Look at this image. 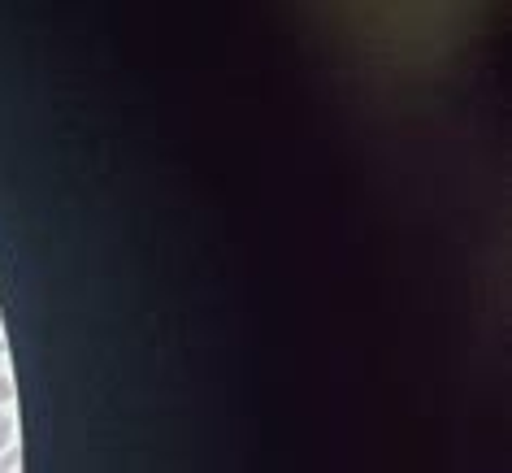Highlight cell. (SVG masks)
Wrapping results in <instances>:
<instances>
[{
    "instance_id": "cell-2",
    "label": "cell",
    "mask_w": 512,
    "mask_h": 473,
    "mask_svg": "<svg viewBox=\"0 0 512 473\" xmlns=\"http://www.w3.org/2000/svg\"><path fill=\"white\" fill-rule=\"evenodd\" d=\"M9 439H14V426H9V417L0 413V452H5V447H9Z\"/></svg>"
},
{
    "instance_id": "cell-4",
    "label": "cell",
    "mask_w": 512,
    "mask_h": 473,
    "mask_svg": "<svg viewBox=\"0 0 512 473\" xmlns=\"http://www.w3.org/2000/svg\"><path fill=\"white\" fill-rule=\"evenodd\" d=\"M0 348H5V322H0Z\"/></svg>"
},
{
    "instance_id": "cell-3",
    "label": "cell",
    "mask_w": 512,
    "mask_h": 473,
    "mask_svg": "<svg viewBox=\"0 0 512 473\" xmlns=\"http://www.w3.org/2000/svg\"><path fill=\"white\" fill-rule=\"evenodd\" d=\"M9 395H14V387H9V378H5V374H0V404H5V400H9Z\"/></svg>"
},
{
    "instance_id": "cell-1",
    "label": "cell",
    "mask_w": 512,
    "mask_h": 473,
    "mask_svg": "<svg viewBox=\"0 0 512 473\" xmlns=\"http://www.w3.org/2000/svg\"><path fill=\"white\" fill-rule=\"evenodd\" d=\"M0 473H22V452L18 447H9V456L0 460Z\"/></svg>"
}]
</instances>
